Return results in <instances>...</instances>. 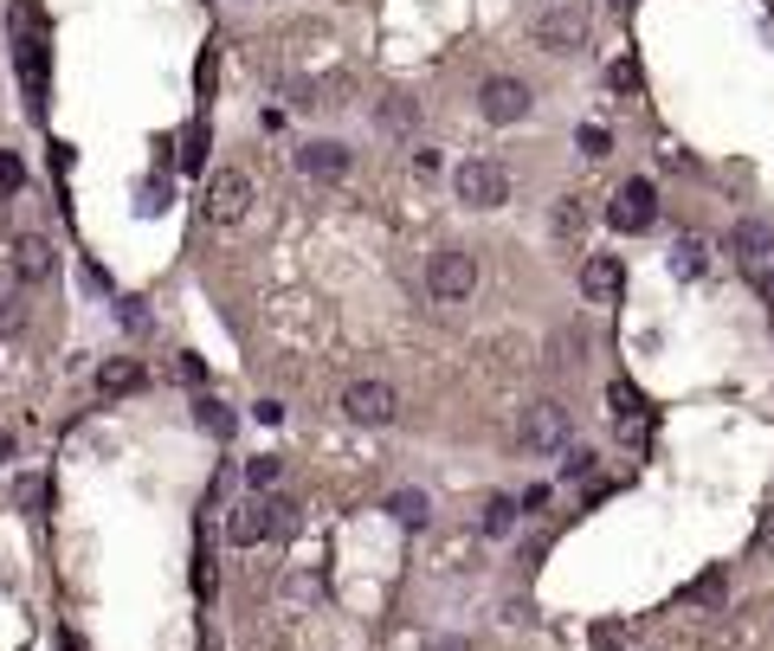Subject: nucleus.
<instances>
[{
    "instance_id": "obj_27",
    "label": "nucleus",
    "mask_w": 774,
    "mask_h": 651,
    "mask_svg": "<svg viewBox=\"0 0 774 651\" xmlns=\"http://www.w3.org/2000/svg\"><path fill=\"white\" fill-rule=\"evenodd\" d=\"M0 329H20V290L0 285Z\"/></svg>"
},
{
    "instance_id": "obj_4",
    "label": "nucleus",
    "mask_w": 774,
    "mask_h": 651,
    "mask_svg": "<svg viewBox=\"0 0 774 651\" xmlns=\"http://www.w3.org/2000/svg\"><path fill=\"white\" fill-rule=\"evenodd\" d=\"M207 219L213 226H239L246 219V207H252V181L239 174V168H219V174H207Z\"/></svg>"
},
{
    "instance_id": "obj_30",
    "label": "nucleus",
    "mask_w": 774,
    "mask_h": 651,
    "mask_svg": "<svg viewBox=\"0 0 774 651\" xmlns=\"http://www.w3.org/2000/svg\"><path fill=\"white\" fill-rule=\"evenodd\" d=\"M201 155H207V130H188V148H181V168H201Z\"/></svg>"
},
{
    "instance_id": "obj_36",
    "label": "nucleus",
    "mask_w": 774,
    "mask_h": 651,
    "mask_svg": "<svg viewBox=\"0 0 774 651\" xmlns=\"http://www.w3.org/2000/svg\"><path fill=\"white\" fill-rule=\"evenodd\" d=\"M20 504H46V484L39 478H20Z\"/></svg>"
},
{
    "instance_id": "obj_38",
    "label": "nucleus",
    "mask_w": 774,
    "mask_h": 651,
    "mask_svg": "<svg viewBox=\"0 0 774 651\" xmlns=\"http://www.w3.org/2000/svg\"><path fill=\"white\" fill-rule=\"evenodd\" d=\"M7 458H13V433H0V465H7Z\"/></svg>"
},
{
    "instance_id": "obj_23",
    "label": "nucleus",
    "mask_w": 774,
    "mask_h": 651,
    "mask_svg": "<svg viewBox=\"0 0 774 651\" xmlns=\"http://www.w3.org/2000/svg\"><path fill=\"white\" fill-rule=\"evenodd\" d=\"M671 265H678V278H698V272H704V239H684Z\"/></svg>"
},
{
    "instance_id": "obj_17",
    "label": "nucleus",
    "mask_w": 774,
    "mask_h": 651,
    "mask_svg": "<svg viewBox=\"0 0 774 651\" xmlns=\"http://www.w3.org/2000/svg\"><path fill=\"white\" fill-rule=\"evenodd\" d=\"M388 516H394L401 529H426L432 504H426V491H394V497H388Z\"/></svg>"
},
{
    "instance_id": "obj_14",
    "label": "nucleus",
    "mask_w": 774,
    "mask_h": 651,
    "mask_svg": "<svg viewBox=\"0 0 774 651\" xmlns=\"http://www.w3.org/2000/svg\"><path fill=\"white\" fill-rule=\"evenodd\" d=\"M607 407H614V420L627 426V438L639 445V438H645V400H639L627 381H614V387H607Z\"/></svg>"
},
{
    "instance_id": "obj_7",
    "label": "nucleus",
    "mask_w": 774,
    "mask_h": 651,
    "mask_svg": "<svg viewBox=\"0 0 774 651\" xmlns=\"http://www.w3.org/2000/svg\"><path fill=\"white\" fill-rule=\"evenodd\" d=\"M478 110H485V123H523L529 117V84L523 77H485Z\"/></svg>"
},
{
    "instance_id": "obj_2",
    "label": "nucleus",
    "mask_w": 774,
    "mask_h": 651,
    "mask_svg": "<svg viewBox=\"0 0 774 651\" xmlns=\"http://www.w3.org/2000/svg\"><path fill=\"white\" fill-rule=\"evenodd\" d=\"M516 445H523L529 458H556V451H568V407L562 400H536V407L523 413V426H516Z\"/></svg>"
},
{
    "instance_id": "obj_3",
    "label": "nucleus",
    "mask_w": 774,
    "mask_h": 651,
    "mask_svg": "<svg viewBox=\"0 0 774 651\" xmlns=\"http://www.w3.org/2000/svg\"><path fill=\"white\" fill-rule=\"evenodd\" d=\"M452 188H459L465 207H503V201H510V174H503V161H459Z\"/></svg>"
},
{
    "instance_id": "obj_40",
    "label": "nucleus",
    "mask_w": 774,
    "mask_h": 651,
    "mask_svg": "<svg viewBox=\"0 0 774 651\" xmlns=\"http://www.w3.org/2000/svg\"><path fill=\"white\" fill-rule=\"evenodd\" d=\"M614 7H620V13H627V7H633V0H614Z\"/></svg>"
},
{
    "instance_id": "obj_9",
    "label": "nucleus",
    "mask_w": 774,
    "mask_h": 651,
    "mask_svg": "<svg viewBox=\"0 0 774 651\" xmlns=\"http://www.w3.org/2000/svg\"><path fill=\"white\" fill-rule=\"evenodd\" d=\"M7 258H13V278H20V285H46V278H52V245H46L39 232H20V239L7 245Z\"/></svg>"
},
{
    "instance_id": "obj_20",
    "label": "nucleus",
    "mask_w": 774,
    "mask_h": 651,
    "mask_svg": "<svg viewBox=\"0 0 774 651\" xmlns=\"http://www.w3.org/2000/svg\"><path fill=\"white\" fill-rule=\"evenodd\" d=\"M284 478V458H272V451H259V458H246V484L252 491H272Z\"/></svg>"
},
{
    "instance_id": "obj_26",
    "label": "nucleus",
    "mask_w": 774,
    "mask_h": 651,
    "mask_svg": "<svg viewBox=\"0 0 774 651\" xmlns=\"http://www.w3.org/2000/svg\"><path fill=\"white\" fill-rule=\"evenodd\" d=\"M581 226H587V207H581V201H562V207H556V232H568V239H574Z\"/></svg>"
},
{
    "instance_id": "obj_13",
    "label": "nucleus",
    "mask_w": 774,
    "mask_h": 651,
    "mask_svg": "<svg viewBox=\"0 0 774 651\" xmlns=\"http://www.w3.org/2000/svg\"><path fill=\"white\" fill-rule=\"evenodd\" d=\"M297 168L317 174V181H343V174H349V148L343 143H303L297 148Z\"/></svg>"
},
{
    "instance_id": "obj_24",
    "label": "nucleus",
    "mask_w": 774,
    "mask_h": 651,
    "mask_svg": "<svg viewBox=\"0 0 774 651\" xmlns=\"http://www.w3.org/2000/svg\"><path fill=\"white\" fill-rule=\"evenodd\" d=\"M201 426H207L213 438H233V413H226L219 400H201Z\"/></svg>"
},
{
    "instance_id": "obj_28",
    "label": "nucleus",
    "mask_w": 774,
    "mask_h": 651,
    "mask_svg": "<svg viewBox=\"0 0 774 651\" xmlns=\"http://www.w3.org/2000/svg\"><path fill=\"white\" fill-rule=\"evenodd\" d=\"M219 587V568H213V555L201 548V562H194V593H213Z\"/></svg>"
},
{
    "instance_id": "obj_22",
    "label": "nucleus",
    "mask_w": 774,
    "mask_h": 651,
    "mask_svg": "<svg viewBox=\"0 0 774 651\" xmlns=\"http://www.w3.org/2000/svg\"><path fill=\"white\" fill-rule=\"evenodd\" d=\"M20 188H26V161H20L13 148H0V201H7V194H20Z\"/></svg>"
},
{
    "instance_id": "obj_31",
    "label": "nucleus",
    "mask_w": 774,
    "mask_h": 651,
    "mask_svg": "<svg viewBox=\"0 0 774 651\" xmlns=\"http://www.w3.org/2000/svg\"><path fill=\"white\" fill-rule=\"evenodd\" d=\"M755 548L774 555V509H762V522H755Z\"/></svg>"
},
{
    "instance_id": "obj_35",
    "label": "nucleus",
    "mask_w": 774,
    "mask_h": 651,
    "mask_svg": "<svg viewBox=\"0 0 774 651\" xmlns=\"http://www.w3.org/2000/svg\"><path fill=\"white\" fill-rule=\"evenodd\" d=\"M117 316H123V329H148V316H142V303H130V297H123V310H117Z\"/></svg>"
},
{
    "instance_id": "obj_6",
    "label": "nucleus",
    "mask_w": 774,
    "mask_h": 651,
    "mask_svg": "<svg viewBox=\"0 0 774 651\" xmlns=\"http://www.w3.org/2000/svg\"><path fill=\"white\" fill-rule=\"evenodd\" d=\"M343 413H349L355 426H388L401 413V394L388 381H355L349 394H343Z\"/></svg>"
},
{
    "instance_id": "obj_8",
    "label": "nucleus",
    "mask_w": 774,
    "mask_h": 651,
    "mask_svg": "<svg viewBox=\"0 0 774 651\" xmlns=\"http://www.w3.org/2000/svg\"><path fill=\"white\" fill-rule=\"evenodd\" d=\"M607 219H614L620 232H645V226L658 219V188H652V181H627V188L614 194V214Z\"/></svg>"
},
{
    "instance_id": "obj_18",
    "label": "nucleus",
    "mask_w": 774,
    "mask_h": 651,
    "mask_svg": "<svg viewBox=\"0 0 774 651\" xmlns=\"http://www.w3.org/2000/svg\"><path fill=\"white\" fill-rule=\"evenodd\" d=\"M723 593H729L723 568H710V575H698L691 587H684V600H691V606H723Z\"/></svg>"
},
{
    "instance_id": "obj_12",
    "label": "nucleus",
    "mask_w": 774,
    "mask_h": 651,
    "mask_svg": "<svg viewBox=\"0 0 774 651\" xmlns=\"http://www.w3.org/2000/svg\"><path fill=\"white\" fill-rule=\"evenodd\" d=\"M226 535H233L239 548L265 542V535H272V504H265V497H246V504H239L233 516H226Z\"/></svg>"
},
{
    "instance_id": "obj_29",
    "label": "nucleus",
    "mask_w": 774,
    "mask_h": 651,
    "mask_svg": "<svg viewBox=\"0 0 774 651\" xmlns=\"http://www.w3.org/2000/svg\"><path fill=\"white\" fill-rule=\"evenodd\" d=\"M607 84H614V91H639V65L633 59H620V65L607 72Z\"/></svg>"
},
{
    "instance_id": "obj_32",
    "label": "nucleus",
    "mask_w": 774,
    "mask_h": 651,
    "mask_svg": "<svg viewBox=\"0 0 774 651\" xmlns=\"http://www.w3.org/2000/svg\"><path fill=\"white\" fill-rule=\"evenodd\" d=\"M581 155H607V130L587 123V130H581Z\"/></svg>"
},
{
    "instance_id": "obj_16",
    "label": "nucleus",
    "mask_w": 774,
    "mask_h": 651,
    "mask_svg": "<svg viewBox=\"0 0 774 651\" xmlns=\"http://www.w3.org/2000/svg\"><path fill=\"white\" fill-rule=\"evenodd\" d=\"M136 387H142V362H130V355H110V362L97 367V394L117 400V394H136Z\"/></svg>"
},
{
    "instance_id": "obj_25",
    "label": "nucleus",
    "mask_w": 774,
    "mask_h": 651,
    "mask_svg": "<svg viewBox=\"0 0 774 651\" xmlns=\"http://www.w3.org/2000/svg\"><path fill=\"white\" fill-rule=\"evenodd\" d=\"M272 504V535H297V504L290 497H265Z\"/></svg>"
},
{
    "instance_id": "obj_37",
    "label": "nucleus",
    "mask_w": 774,
    "mask_h": 651,
    "mask_svg": "<svg viewBox=\"0 0 774 651\" xmlns=\"http://www.w3.org/2000/svg\"><path fill=\"white\" fill-rule=\"evenodd\" d=\"M426 651H465V639H432Z\"/></svg>"
},
{
    "instance_id": "obj_39",
    "label": "nucleus",
    "mask_w": 774,
    "mask_h": 651,
    "mask_svg": "<svg viewBox=\"0 0 774 651\" xmlns=\"http://www.w3.org/2000/svg\"><path fill=\"white\" fill-rule=\"evenodd\" d=\"M762 297H769V303H774V272H762Z\"/></svg>"
},
{
    "instance_id": "obj_1",
    "label": "nucleus",
    "mask_w": 774,
    "mask_h": 651,
    "mask_svg": "<svg viewBox=\"0 0 774 651\" xmlns=\"http://www.w3.org/2000/svg\"><path fill=\"white\" fill-rule=\"evenodd\" d=\"M426 290H432V303H465V297L478 290V258L459 252V245L432 252V265H426Z\"/></svg>"
},
{
    "instance_id": "obj_5",
    "label": "nucleus",
    "mask_w": 774,
    "mask_h": 651,
    "mask_svg": "<svg viewBox=\"0 0 774 651\" xmlns=\"http://www.w3.org/2000/svg\"><path fill=\"white\" fill-rule=\"evenodd\" d=\"M536 46H543V52H574V46H587V13H581L574 0H556V7L536 20Z\"/></svg>"
},
{
    "instance_id": "obj_15",
    "label": "nucleus",
    "mask_w": 774,
    "mask_h": 651,
    "mask_svg": "<svg viewBox=\"0 0 774 651\" xmlns=\"http://www.w3.org/2000/svg\"><path fill=\"white\" fill-rule=\"evenodd\" d=\"M374 117H381V130H388V136H414V130H420V104H414L407 91L381 97V110H374Z\"/></svg>"
},
{
    "instance_id": "obj_19",
    "label": "nucleus",
    "mask_w": 774,
    "mask_h": 651,
    "mask_svg": "<svg viewBox=\"0 0 774 651\" xmlns=\"http://www.w3.org/2000/svg\"><path fill=\"white\" fill-rule=\"evenodd\" d=\"M587 646L594 651H627L633 646V626H627V619H600V626L587 632Z\"/></svg>"
},
{
    "instance_id": "obj_34",
    "label": "nucleus",
    "mask_w": 774,
    "mask_h": 651,
    "mask_svg": "<svg viewBox=\"0 0 774 651\" xmlns=\"http://www.w3.org/2000/svg\"><path fill=\"white\" fill-rule=\"evenodd\" d=\"M562 465H568V478H587L594 471V451H568Z\"/></svg>"
},
{
    "instance_id": "obj_33",
    "label": "nucleus",
    "mask_w": 774,
    "mask_h": 651,
    "mask_svg": "<svg viewBox=\"0 0 774 651\" xmlns=\"http://www.w3.org/2000/svg\"><path fill=\"white\" fill-rule=\"evenodd\" d=\"M162 207H168V181H155V188L142 194V214H162Z\"/></svg>"
},
{
    "instance_id": "obj_10",
    "label": "nucleus",
    "mask_w": 774,
    "mask_h": 651,
    "mask_svg": "<svg viewBox=\"0 0 774 651\" xmlns=\"http://www.w3.org/2000/svg\"><path fill=\"white\" fill-rule=\"evenodd\" d=\"M620 285H627V272H620L614 252H594V258L581 265V297H587V303H614Z\"/></svg>"
},
{
    "instance_id": "obj_11",
    "label": "nucleus",
    "mask_w": 774,
    "mask_h": 651,
    "mask_svg": "<svg viewBox=\"0 0 774 651\" xmlns=\"http://www.w3.org/2000/svg\"><path fill=\"white\" fill-rule=\"evenodd\" d=\"M729 252H736L742 265H755V272H762V265L774 258V226H769V219H736V232H729Z\"/></svg>"
},
{
    "instance_id": "obj_21",
    "label": "nucleus",
    "mask_w": 774,
    "mask_h": 651,
    "mask_svg": "<svg viewBox=\"0 0 774 651\" xmlns=\"http://www.w3.org/2000/svg\"><path fill=\"white\" fill-rule=\"evenodd\" d=\"M523 509H516V497H491L485 504V535H510V522H516Z\"/></svg>"
}]
</instances>
